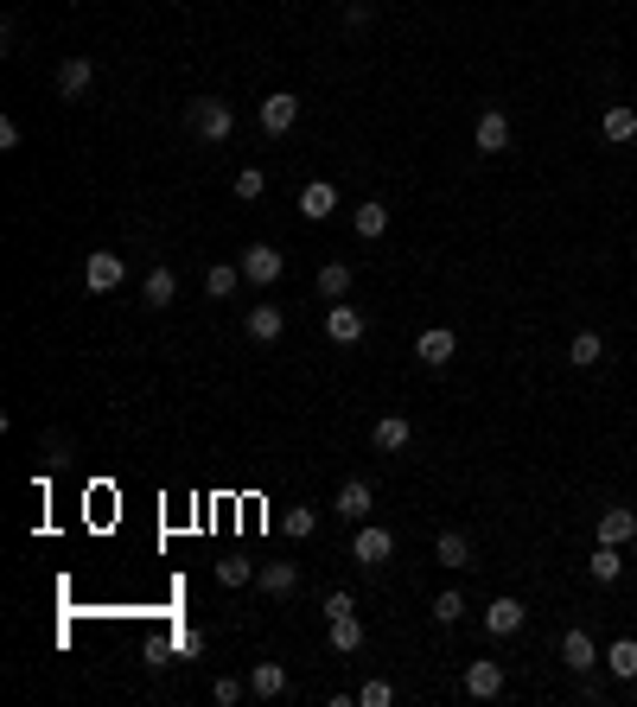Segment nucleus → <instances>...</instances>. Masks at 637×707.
Instances as JSON below:
<instances>
[{
  "label": "nucleus",
  "mask_w": 637,
  "mask_h": 707,
  "mask_svg": "<svg viewBox=\"0 0 637 707\" xmlns=\"http://www.w3.org/2000/svg\"><path fill=\"white\" fill-rule=\"evenodd\" d=\"M185 128L198 134V141H211V147H223L236 134V109L223 96H192L185 102Z\"/></svg>",
  "instance_id": "obj_1"
},
{
  "label": "nucleus",
  "mask_w": 637,
  "mask_h": 707,
  "mask_svg": "<svg viewBox=\"0 0 637 707\" xmlns=\"http://www.w3.org/2000/svg\"><path fill=\"white\" fill-rule=\"evenodd\" d=\"M281 249H274V243H249L243 249V281L249 287H274V281H281Z\"/></svg>",
  "instance_id": "obj_2"
},
{
  "label": "nucleus",
  "mask_w": 637,
  "mask_h": 707,
  "mask_svg": "<svg viewBox=\"0 0 637 707\" xmlns=\"http://www.w3.org/2000/svg\"><path fill=\"white\" fill-rule=\"evenodd\" d=\"M122 281H128V262H122V255L96 249L90 262H83V287H90V293H115V287H122Z\"/></svg>",
  "instance_id": "obj_3"
},
{
  "label": "nucleus",
  "mask_w": 637,
  "mask_h": 707,
  "mask_svg": "<svg viewBox=\"0 0 637 707\" xmlns=\"http://www.w3.org/2000/svg\"><path fill=\"white\" fill-rule=\"evenodd\" d=\"M389 555H395V529H376V523L357 529V542H351V561L357 567H383Z\"/></svg>",
  "instance_id": "obj_4"
},
{
  "label": "nucleus",
  "mask_w": 637,
  "mask_h": 707,
  "mask_svg": "<svg viewBox=\"0 0 637 707\" xmlns=\"http://www.w3.org/2000/svg\"><path fill=\"white\" fill-rule=\"evenodd\" d=\"M523 625H529V606H523V599L497 593L491 606H485V631H491V637H516V631H523Z\"/></svg>",
  "instance_id": "obj_5"
},
{
  "label": "nucleus",
  "mask_w": 637,
  "mask_h": 707,
  "mask_svg": "<svg viewBox=\"0 0 637 707\" xmlns=\"http://www.w3.org/2000/svg\"><path fill=\"white\" fill-rule=\"evenodd\" d=\"M332 510L344 516V523H364V516L376 510V491H370V478H344L338 497H332Z\"/></svg>",
  "instance_id": "obj_6"
},
{
  "label": "nucleus",
  "mask_w": 637,
  "mask_h": 707,
  "mask_svg": "<svg viewBox=\"0 0 637 707\" xmlns=\"http://www.w3.org/2000/svg\"><path fill=\"white\" fill-rule=\"evenodd\" d=\"M294 122H300V102H294V90H274V96H262V134H294Z\"/></svg>",
  "instance_id": "obj_7"
},
{
  "label": "nucleus",
  "mask_w": 637,
  "mask_h": 707,
  "mask_svg": "<svg viewBox=\"0 0 637 707\" xmlns=\"http://www.w3.org/2000/svg\"><path fill=\"white\" fill-rule=\"evenodd\" d=\"M364 332H370V325H364L357 306H344V300L325 306V338H332V344H364Z\"/></svg>",
  "instance_id": "obj_8"
},
{
  "label": "nucleus",
  "mask_w": 637,
  "mask_h": 707,
  "mask_svg": "<svg viewBox=\"0 0 637 707\" xmlns=\"http://www.w3.org/2000/svg\"><path fill=\"white\" fill-rule=\"evenodd\" d=\"M415 357H421L427 370H446V364H453V357H459V338L446 332V325H427V332L415 338Z\"/></svg>",
  "instance_id": "obj_9"
},
{
  "label": "nucleus",
  "mask_w": 637,
  "mask_h": 707,
  "mask_svg": "<svg viewBox=\"0 0 637 707\" xmlns=\"http://www.w3.org/2000/svg\"><path fill=\"white\" fill-rule=\"evenodd\" d=\"M325 644H332L338 657H357V650H364V618H357V606L338 612V618H325Z\"/></svg>",
  "instance_id": "obj_10"
},
{
  "label": "nucleus",
  "mask_w": 637,
  "mask_h": 707,
  "mask_svg": "<svg viewBox=\"0 0 637 707\" xmlns=\"http://www.w3.org/2000/svg\"><path fill=\"white\" fill-rule=\"evenodd\" d=\"M370 446H376V453H408V446H415V421H408V415H383L370 427Z\"/></svg>",
  "instance_id": "obj_11"
},
{
  "label": "nucleus",
  "mask_w": 637,
  "mask_h": 707,
  "mask_svg": "<svg viewBox=\"0 0 637 707\" xmlns=\"http://www.w3.org/2000/svg\"><path fill=\"white\" fill-rule=\"evenodd\" d=\"M561 663L574 669V676H593V669H599V644H593V631H580V625L567 631V637H561Z\"/></svg>",
  "instance_id": "obj_12"
},
{
  "label": "nucleus",
  "mask_w": 637,
  "mask_h": 707,
  "mask_svg": "<svg viewBox=\"0 0 637 707\" xmlns=\"http://www.w3.org/2000/svg\"><path fill=\"white\" fill-rule=\"evenodd\" d=\"M90 83H96V64L90 58H64L58 64V96L64 102H83V96H90Z\"/></svg>",
  "instance_id": "obj_13"
},
{
  "label": "nucleus",
  "mask_w": 637,
  "mask_h": 707,
  "mask_svg": "<svg viewBox=\"0 0 637 707\" xmlns=\"http://www.w3.org/2000/svg\"><path fill=\"white\" fill-rule=\"evenodd\" d=\"M472 141H478V153H510V115L485 109V115H478V128H472Z\"/></svg>",
  "instance_id": "obj_14"
},
{
  "label": "nucleus",
  "mask_w": 637,
  "mask_h": 707,
  "mask_svg": "<svg viewBox=\"0 0 637 707\" xmlns=\"http://www.w3.org/2000/svg\"><path fill=\"white\" fill-rule=\"evenodd\" d=\"M332 211H338V185H332V179H306V185H300V217L325 223Z\"/></svg>",
  "instance_id": "obj_15"
},
{
  "label": "nucleus",
  "mask_w": 637,
  "mask_h": 707,
  "mask_svg": "<svg viewBox=\"0 0 637 707\" xmlns=\"http://www.w3.org/2000/svg\"><path fill=\"white\" fill-rule=\"evenodd\" d=\"M172 300H179V274H172V268H153L147 281H141V306H147V313H166Z\"/></svg>",
  "instance_id": "obj_16"
},
{
  "label": "nucleus",
  "mask_w": 637,
  "mask_h": 707,
  "mask_svg": "<svg viewBox=\"0 0 637 707\" xmlns=\"http://www.w3.org/2000/svg\"><path fill=\"white\" fill-rule=\"evenodd\" d=\"M599 542H637V510H625V504H606L599 510Z\"/></svg>",
  "instance_id": "obj_17"
},
{
  "label": "nucleus",
  "mask_w": 637,
  "mask_h": 707,
  "mask_svg": "<svg viewBox=\"0 0 637 707\" xmlns=\"http://www.w3.org/2000/svg\"><path fill=\"white\" fill-rule=\"evenodd\" d=\"M466 695L472 701H497L504 695V663H466Z\"/></svg>",
  "instance_id": "obj_18"
},
{
  "label": "nucleus",
  "mask_w": 637,
  "mask_h": 707,
  "mask_svg": "<svg viewBox=\"0 0 637 707\" xmlns=\"http://www.w3.org/2000/svg\"><path fill=\"white\" fill-rule=\"evenodd\" d=\"M255 586H262L268 599H287V593H300V567L294 561H268L262 574H255Z\"/></svg>",
  "instance_id": "obj_19"
},
{
  "label": "nucleus",
  "mask_w": 637,
  "mask_h": 707,
  "mask_svg": "<svg viewBox=\"0 0 637 707\" xmlns=\"http://www.w3.org/2000/svg\"><path fill=\"white\" fill-rule=\"evenodd\" d=\"M249 695L255 701H281L287 695V663H255L249 669Z\"/></svg>",
  "instance_id": "obj_20"
},
{
  "label": "nucleus",
  "mask_w": 637,
  "mask_h": 707,
  "mask_svg": "<svg viewBox=\"0 0 637 707\" xmlns=\"http://www.w3.org/2000/svg\"><path fill=\"white\" fill-rule=\"evenodd\" d=\"M243 325H249V338H255V344H274V338L287 332V313H281V306H249V319H243Z\"/></svg>",
  "instance_id": "obj_21"
},
{
  "label": "nucleus",
  "mask_w": 637,
  "mask_h": 707,
  "mask_svg": "<svg viewBox=\"0 0 637 707\" xmlns=\"http://www.w3.org/2000/svg\"><path fill=\"white\" fill-rule=\"evenodd\" d=\"M567 364H574V370H599V364H606V338H599V332H574Z\"/></svg>",
  "instance_id": "obj_22"
},
{
  "label": "nucleus",
  "mask_w": 637,
  "mask_h": 707,
  "mask_svg": "<svg viewBox=\"0 0 637 707\" xmlns=\"http://www.w3.org/2000/svg\"><path fill=\"white\" fill-rule=\"evenodd\" d=\"M351 223H357V236H364V243H376V236L389 230V204H383V198H364V204L351 211Z\"/></svg>",
  "instance_id": "obj_23"
},
{
  "label": "nucleus",
  "mask_w": 637,
  "mask_h": 707,
  "mask_svg": "<svg viewBox=\"0 0 637 707\" xmlns=\"http://www.w3.org/2000/svg\"><path fill=\"white\" fill-rule=\"evenodd\" d=\"M599 134H606L612 147H618V141H631V134H637V109H631V102H612V109L599 115Z\"/></svg>",
  "instance_id": "obj_24"
},
{
  "label": "nucleus",
  "mask_w": 637,
  "mask_h": 707,
  "mask_svg": "<svg viewBox=\"0 0 637 707\" xmlns=\"http://www.w3.org/2000/svg\"><path fill=\"white\" fill-rule=\"evenodd\" d=\"M434 555H440L446 567H472V536H466V529H440Z\"/></svg>",
  "instance_id": "obj_25"
},
{
  "label": "nucleus",
  "mask_w": 637,
  "mask_h": 707,
  "mask_svg": "<svg viewBox=\"0 0 637 707\" xmlns=\"http://www.w3.org/2000/svg\"><path fill=\"white\" fill-rule=\"evenodd\" d=\"M587 567H593V580H599V586H612L618 574H625V548H618V542H599Z\"/></svg>",
  "instance_id": "obj_26"
},
{
  "label": "nucleus",
  "mask_w": 637,
  "mask_h": 707,
  "mask_svg": "<svg viewBox=\"0 0 637 707\" xmlns=\"http://www.w3.org/2000/svg\"><path fill=\"white\" fill-rule=\"evenodd\" d=\"M236 287H243V262H217L211 274H204V293H211V300H230Z\"/></svg>",
  "instance_id": "obj_27"
},
{
  "label": "nucleus",
  "mask_w": 637,
  "mask_h": 707,
  "mask_svg": "<svg viewBox=\"0 0 637 707\" xmlns=\"http://www.w3.org/2000/svg\"><path fill=\"white\" fill-rule=\"evenodd\" d=\"M606 669L618 682H637V637H618V644L606 650Z\"/></svg>",
  "instance_id": "obj_28"
},
{
  "label": "nucleus",
  "mask_w": 637,
  "mask_h": 707,
  "mask_svg": "<svg viewBox=\"0 0 637 707\" xmlns=\"http://www.w3.org/2000/svg\"><path fill=\"white\" fill-rule=\"evenodd\" d=\"M351 293V262H325L319 268V300H344Z\"/></svg>",
  "instance_id": "obj_29"
},
{
  "label": "nucleus",
  "mask_w": 637,
  "mask_h": 707,
  "mask_svg": "<svg viewBox=\"0 0 637 707\" xmlns=\"http://www.w3.org/2000/svg\"><path fill=\"white\" fill-rule=\"evenodd\" d=\"M281 529H287V536H294V542H306V536H313V529H319V510H313V504H294V510L281 516Z\"/></svg>",
  "instance_id": "obj_30"
},
{
  "label": "nucleus",
  "mask_w": 637,
  "mask_h": 707,
  "mask_svg": "<svg viewBox=\"0 0 637 707\" xmlns=\"http://www.w3.org/2000/svg\"><path fill=\"white\" fill-rule=\"evenodd\" d=\"M255 574H262V567H255V561H243V555H230V561H217V580H223V586H249Z\"/></svg>",
  "instance_id": "obj_31"
},
{
  "label": "nucleus",
  "mask_w": 637,
  "mask_h": 707,
  "mask_svg": "<svg viewBox=\"0 0 637 707\" xmlns=\"http://www.w3.org/2000/svg\"><path fill=\"white\" fill-rule=\"evenodd\" d=\"M262 192H268V172H262V166H243V172H236V198H243V204H255Z\"/></svg>",
  "instance_id": "obj_32"
},
{
  "label": "nucleus",
  "mask_w": 637,
  "mask_h": 707,
  "mask_svg": "<svg viewBox=\"0 0 637 707\" xmlns=\"http://www.w3.org/2000/svg\"><path fill=\"white\" fill-rule=\"evenodd\" d=\"M243 695H249V682H243V676H217V682H211V701H217V707H236Z\"/></svg>",
  "instance_id": "obj_33"
},
{
  "label": "nucleus",
  "mask_w": 637,
  "mask_h": 707,
  "mask_svg": "<svg viewBox=\"0 0 637 707\" xmlns=\"http://www.w3.org/2000/svg\"><path fill=\"white\" fill-rule=\"evenodd\" d=\"M395 701V682H364L357 688V707H389Z\"/></svg>",
  "instance_id": "obj_34"
},
{
  "label": "nucleus",
  "mask_w": 637,
  "mask_h": 707,
  "mask_svg": "<svg viewBox=\"0 0 637 707\" xmlns=\"http://www.w3.org/2000/svg\"><path fill=\"white\" fill-rule=\"evenodd\" d=\"M434 618H440V625H459V618H466V599H459V593H440V599H434Z\"/></svg>",
  "instance_id": "obj_35"
},
{
  "label": "nucleus",
  "mask_w": 637,
  "mask_h": 707,
  "mask_svg": "<svg viewBox=\"0 0 637 707\" xmlns=\"http://www.w3.org/2000/svg\"><path fill=\"white\" fill-rule=\"evenodd\" d=\"M179 650L185 657H204V631H179Z\"/></svg>",
  "instance_id": "obj_36"
}]
</instances>
